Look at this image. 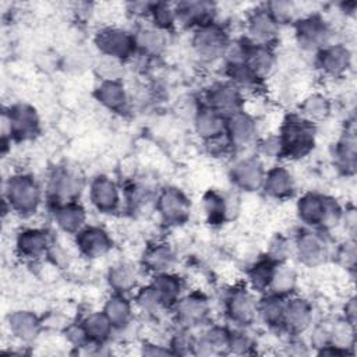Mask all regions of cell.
Returning a JSON list of instances; mask_svg holds the SVG:
<instances>
[{
	"instance_id": "45",
	"label": "cell",
	"mask_w": 357,
	"mask_h": 357,
	"mask_svg": "<svg viewBox=\"0 0 357 357\" xmlns=\"http://www.w3.org/2000/svg\"><path fill=\"white\" fill-rule=\"evenodd\" d=\"M152 6L153 3H148V1H135V3L126 4L127 13H130L137 18H149Z\"/></svg>"
},
{
	"instance_id": "23",
	"label": "cell",
	"mask_w": 357,
	"mask_h": 357,
	"mask_svg": "<svg viewBox=\"0 0 357 357\" xmlns=\"http://www.w3.org/2000/svg\"><path fill=\"white\" fill-rule=\"evenodd\" d=\"M167 33V31H163L151 22L138 25L132 32L137 53L148 59L160 56L169 43Z\"/></svg>"
},
{
	"instance_id": "21",
	"label": "cell",
	"mask_w": 357,
	"mask_h": 357,
	"mask_svg": "<svg viewBox=\"0 0 357 357\" xmlns=\"http://www.w3.org/2000/svg\"><path fill=\"white\" fill-rule=\"evenodd\" d=\"M314 307L311 301L304 297H289L284 303L282 329L287 331L290 335H301L312 325Z\"/></svg>"
},
{
	"instance_id": "32",
	"label": "cell",
	"mask_w": 357,
	"mask_h": 357,
	"mask_svg": "<svg viewBox=\"0 0 357 357\" xmlns=\"http://www.w3.org/2000/svg\"><path fill=\"white\" fill-rule=\"evenodd\" d=\"M102 311L114 329H124L131 324L134 318V303L130 301L126 294L113 293L105 301Z\"/></svg>"
},
{
	"instance_id": "6",
	"label": "cell",
	"mask_w": 357,
	"mask_h": 357,
	"mask_svg": "<svg viewBox=\"0 0 357 357\" xmlns=\"http://www.w3.org/2000/svg\"><path fill=\"white\" fill-rule=\"evenodd\" d=\"M225 314L236 328H250L258 319V300L247 284H237L225 296Z\"/></svg>"
},
{
	"instance_id": "2",
	"label": "cell",
	"mask_w": 357,
	"mask_h": 357,
	"mask_svg": "<svg viewBox=\"0 0 357 357\" xmlns=\"http://www.w3.org/2000/svg\"><path fill=\"white\" fill-rule=\"evenodd\" d=\"M317 126L303 119L298 113L284 117L279 127V156L298 160L315 146Z\"/></svg>"
},
{
	"instance_id": "33",
	"label": "cell",
	"mask_w": 357,
	"mask_h": 357,
	"mask_svg": "<svg viewBox=\"0 0 357 357\" xmlns=\"http://www.w3.org/2000/svg\"><path fill=\"white\" fill-rule=\"evenodd\" d=\"M79 324L85 332L88 344L103 346L110 339L114 331L113 325L110 324L103 311L89 312L82 318Z\"/></svg>"
},
{
	"instance_id": "29",
	"label": "cell",
	"mask_w": 357,
	"mask_h": 357,
	"mask_svg": "<svg viewBox=\"0 0 357 357\" xmlns=\"http://www.w3.org/2000/svg\"><path fill=\"white\" fill-rule=\"evenodd\" d=\"M333 163L346 176L356 172V134L354 123L350 121L333 148Z\"/></svg>"
},
{
	"instance_id": "22",
	"label": "cell",
	"mask_w": 357,
	"mask_h": 357,
	"mask_svg": "<svg viewBox=\"0 0 357 357\" xmlns=\"http://www.w3.org/2000/svg\"><path fill=\"white\" fill-rule=\"evenodd\" d=\"M177 25L198 28L216 21L218 7L212 1H180L174 4Z\"/></svg>"
},
{
	"instance_id": "28",
	"label": "cell",
	"mask_w": 357,
	"mask_h": 357,
	"mask_svg": "<svg viewBox=\"0 0 357 357\" xmlns=\"http://www.w3.org/2000/svg\"><path fill=\"white\" fill-rule=\"evenodd\" d=\"M194 128L205 142L213 141L226 134V117L211 107L201 105L194 114Z\"/></svg>"
},
{
	"instance_id": "18",
	"label": "cell",
	"mask_w": 357,
	"mask_h": 357,
	"mask_svg": "<svg viewBox=\"0 0 357 357\" xmlns=\"http://www.w3.org/2000/svg\"><path fill=\"white\" fill-rule=\"evenodd\" d=\"M226 137L236 151H244L257 142L258 126L252 114L241 110L226 117Z\"/></svg>"
},
{
	"instance_id": "16",
	"label": "cell",
	"mask_w": 357,
	"mask_h": 357,
	"mask_svg": "<svg viewBox=\"0 0 357 357\" xmlns=\"http://www.w3.org/2000/svg\"><path fill=\"white\" fill-rule=\"evenodd\" d=\"M74 244L79 255L88 259H98L112 250L113 238L105 227L86 225L74 236Z\"/></svg>"
},
{
	"instance_id": "15",
	"label": "cell",
	"mask_w": 357,
	"mask_h": 357,
	"mask_svg": "<svg viewBox=\"0 0 357 357\" xmlns=\"http://www.w3.org/2000/svg\"><path fill=\"white\" fill-rule=\"evenodd\" d=\"M265 166L258 155L243 156L237 159L230 169V180L233 184L245 192L258 191L262 187L265 177Z\"/></svg>"
},
{
	"instance_id": "36",
	"label": "cell",
	"mask_w": 357,
	"mask_h": 357,
	"mask_svg": "<svg viewBox=\"0 0 357 357\" xmlns=\"http://www.w3.org/2000/svg\"><path fill=\"white\" fill-rule=\"evenodd\" d=\"M276 261L264 255L252 262L247 271V286L255 293H266L276 266Z\"/></svg>"
},
{
	"instance_id": "8",
	"label": "cell",
	"mask_w": 357,
	"mask_h": 357,
	"mask_svg": "<svg viewBox=\"0 0 357 357\" xmlns=\"http://www.w3.org/2000/svg\"><path fill=\"white\" fill-rule=\"evenodd\" d=\"M93 42L100 54L119 59L124 63L130 59H134L137 54L132 32H128L120 26H102L95 33Z\"/></svg>"
},
{
	"instance_id": "10",
	"label": "cell",
	"mask_w": 357,
	"mask_h": 357,
	"mask_svg": "<svg viewBox=\"0 0 357 357\" xmlns=\"http://www.w3.org/2000/svg\"><path fill=\"white\" fill-rule=\"evenodd\" d=\"M82 177L70 167H56L47 180V199L52 206L78 201L82 191Z\"/></svg>"
},
{
	"instance_id": "24",
	"label": "cell",
	"mask_w": 357,
	"mask_h": 357,
	"mask_svg": "<svg viewBox=\"0 0 357 357\" xmlns=\"http://www.w3.org/2000/svg\"><path fill=\"white\" fill-rule=\"evenodd\" d=\"M177 255L173 247L165 241H155L145 247L142 254V268L152 276L173 272Z\"/></svg>"
},
{
	"instance_id": "34",
	"label": "cell",
	"mask_w": 357,
	"mask_h": 357,
	"mask_svg": "<svg viewBox=\"0 0 357 357\" xmlns=\"http://www.w3.org/2000/svg\"><path fill=\"white\" fill-rule=\"evenodd\" d=\"M8 328L14 337L21 342H32L40 329V319L28 310H18L8 315Z\"/></svg>"
},
{
	"instance_id": "4",
	"label": "cell",
	"mask_w": 357,
	"mask_h": 357,
	"mask_svg": "<svg viewBox=\"0 0 357 357\" xmlns=\"http://www.w3.org/2000/svg\"><path fill=\"white\" fill-rule=\"evenodd\" d=\"M191 47L195 56L204 63H213L225 59L230 43V35L227 29L218 21L198 26L192 29Z\"/></svg>"
},
{
	"instance_id": "31",
	"label": "cell",
	"mask_w": 357,
	"mask_h": 357,
	"mask_svg": "<svg viewBox=\"0 0 357 357\" xmlns=\"http://www.w3.org/2000/svg\"><path fill=\"white\" fill-rule=\"evenodd\" d=\"M139 271L128 261H120L113 264L107 271V283L113 293L127 294L138 289Z\"/></svg>"
},
{
	"instance_id": "26",
	"label": "cell",
	"mask_w": 357,
	"mask_h": 357,
	"mask_svg": "<svg viewBox=\"0 0 357 357\" xmlns=\"http://www.w3.org/2000/svg\"><path fill=\"white\" fill-rule=\"evenodd\" d=\"M244 63L259 81H264L276 67V54L272 46L254 45L244 39Z\"/></svg>"
},
{
	"instance_id": "27",
	"label": "cell",
	"mask_w": 357,
	"mask_h": 357,
	"mask_svg": "<svg viewBox=\"0 0 357 357\" xmlns=\"http://www.w3.org/2000/svg\"><path fill=\"white\" fill-rule=\"evenodd\" d=\"M52 213L54 225L64 234L75 236L84 226H86V211L78 201L53 206Z\"/></svg>"
},
{
	"instance_id": "46",
	"label": "cell",
	"mask_w": 357,
	"mask_h": 357,
	"mask_svg": "<svg viewBox=\"0 0 357 357\" xmlns=\"http://www.w3.org/2000/svg\"><path fill=\"white\" fill-rule=\"evenodd\" d=\"M343 318L351 324L356 322V298L353 296L349 297L343 305Z\"/></svg>"
},
{
	"instance_id": "1",
	"label": "cell",
	"mask_w": 357,
	"mask_h": 357,
	"mask_svg": "<svg viewBox=\"0 0 357 357\" xmlns=\"http://www.w3.org/2000/svg\"><path fill=\"white\" fill-rule=\"evenodd\" d=\"M343 206L333 197L308 191L300 195L296 204V213L300 222L310 229L328 233L342 225Z\"/></svg>"
},
{
	"instance_id": "41",
	"label": "cell",
	"mask_w": 357,
	"mask_h": 357,
	"mask_svg": "<svg viewBox=\"0 0 357 357\" xmlns=\"http://www.w3.org/2000/svg\"><path fill=\"white\" fill-rule=\"evenodd\" d=\"M124 61L103 54H99L93 64L95 74L100 81H121L124 77Z\"/></svg>"
},
{
	"instance_id": "12",
	"label": "cell",
	"mask_w": 357,
	"mask_h": 357,
	"mask_svg": "<svg viewBox=\"0 0 357 357\" xmlns=\"http://www.w3.org/2000/svg\"><path fill=\"white\" fill-rule=\"evenodd\" d=\"M173 311L177 324L181 328L191 329L206 322L211 312V303L204 291L192 290L178 298Z\"/></svg>"
},
{
	"instance_id": "7",
	"label": "cell",
	"mask_w": 357,
	"mask_h": 357,
	"mask_svg": "<svg viewBox=\"0 0 357 357\" xmlns=\"http://www.w3.org/2000/svg\"><path fill=\"white\" fill-rule=\"evenodd\" d=\"M3 141L14 138L18 141H26L35 138L39 132V117L36 110L26 103H17L3 112Z\"/></svg>"
},
{
	"instance_id": "19",
	"label": "cell",
	"mask_w": 357,
	"mask_h": 357,
	"mask_svg": "<svg viewBox=\"0 0 357 357\" xmlns=\"http://www.w3.org/2000/svg\"><path fill=\"white\" fill-rule=\"evenodd\" d=\"M53 241L43 227L22 229L15 237V251L26 261H40L49 255Z\"/></svg>"
},
{
	"instance_id": "42",
	"label": "cell",
	"mask_w": 357,
	"mask_h": 357,
	"mask_svg": "<svg viewBox=\"0 0 357 357\" xmlns=\"http://www.w3.org/2000/svg\"><path fill=\"white\" fill-rule=\"evenodd\" d=\"M149 20H151V24H153L155 26L169 32L170 29H173L177 25V15H176L174 4L153 3Z\"/></svg>"
},
{
	"instance_id": "13",
	"label": "cell",
	"mask_w": 357,
	"mask_h": 357,
	"mask_svg": "<svg viewBox=\"0 0 357 357\" xmlns=\"http://www.w3.org/2000/svg\"><path fill=\"white\" fill-rule=\"evenodd\" d=\"M245 40L254 45L272 46L276 40L280 25L266 10L265 4L251 10L245 17Z\"/></svg>"
},
{
	"instance_id": "14",
	"label": "cell",
	"mask_w": 357,
	"mask_h": 357,
	"mask_svg": "<svg viewBox=\"0 0 357 357\" xmlns=\"http://www.w3.org/2000/svg\"><path fill=\"white\" fill-rule=\"evenodd\" d=\"M244 93L230 81H220L213 84L205 95L204 105L212 110L227 117L244 109Z\"/></svg>"
},
{
	"instance_id": "43",
	"label": "cell",
	"mask_w": 357,
	"mask_h": 357,
	"mask_svg": "<svg viewBox=\"0 0 357 357\" xmlns=\"http://www.w3.org/2000/svg\"><path fill=\"white\" fill-rule=\"evenodd\" d=\"M265 7L279 25L294 24L301 17L298 14L297 4L293 1H282V0L269 1V3H265Z\"/></svg>"
},
{
	"instance_id": "35",
	"label": "cell",
	"mask_w": 357,
	"mask_h": 357,
	"mask_svg": "<svg viewBox=\"0 0 357 357\" xmlns=\"http://www.w3.org/2000/svg\"><path fill=\"white\" fill-rule=\"evenodd\" d=\"M149 283L169 310H173L174 304L183 296V290H184L183 280L174 272L153 275Z\"/></svg>"
},
{
	"instance_id": "30",
	"label": "cell",
	"mask_w": 357,
	"mask_h": 357,
	"mask_svg": "<svg viewBox=\"0 0 357 357\" xmlns=\"http://www.w3.org/2000/svg\"><path fill=\"white\" fill-rule=\"evenodd\" d=\"M95 98L107 110L114 113H126L130 99L121 81H100L95 89Z\"/></svg>"
},
{
	"instance_id": "25",
	"label": "cell",
	"mask_w": 357,
	"mask_h": 357,
	"mask_svg": "<svg viewBox=\"0 0 357 357\" xmlns=\"http://www.w3.org/2000/svg\"><path fill=\"white\" fill-rule=\"evenodd\" d=\"M261 190H264L266 197L275 201H284L294 194L296 181L289 169L284 166H273L266 169Z\"/></svg>"
},
{
	"instance_id": "3",
	"label": "cell",
	"mask_w": 357,
	"mask_h": 357,
	"mask_svg": "<svg viewBox=\"0 0 357 357\" xmlns=\"http://www.w3.org/2000/svg\"><path fill=\"white\" fill-rule=\"evenodd\" d=\"M42 202V190L38 181L26 173H15L4 184V204L10 212L29 218L35 215Z\"/></svg>"
},
{
	"instance_id": "5",
	"label": "cell",
	"mask_w": 357,
	"mask_h": 357,
	"mask_svg": "<svg viewBox=\"0 0 357 357\" xmlns=\"http://www.w3.org/2000/svg\"><path fill=\"white\" fill-rule=\"evenodd\" d=\"M293 29L297 45L307 52H318L333 43V28L317 13L301 15L293 24Z\"/></svg>"
},
{
	"instance_id": "39",
	"label": "cell",
	"mask_w": 357,
	"mask_h": 357,
	"mask_svg": "<svg viewBox=\"0 0 357 357\" xmlns=\"http://www.w3.org/2000/svg\"><path fill=\"white\" fill-rule=\"evenodd\" d=\"M286 297L273 293H265L258 300V318L271 328H282Z\"/></svg>"
},
{
	"instance_id": "44",
	"label": "cell",
	"mask_w": 357,
	"mask_h": 357,
	"mask_svg": "<svg viewBox=\"0 0 357 357\" xmlns=\"http://www.w3.org/2000/svg\"><path fill=\"white\" fill-rule=\"evenodd\" d=\"M356 243L354 238L346 240L337 250H336V259L342 268L347 271H353L356 266Z\"/></svg>"
},
{
	"instance_id": "37",
	"label": "cell",
	"mask_w": 357,
	"mask_h": 357,
	"mask_svg": "<svg viewBox=\"0 0 357 357\" xmlns=\"http://www.w3.org/2000/svg\"><path fill=\"white\" fill-rule=\"evenodd\" d=\"M331 110V100L324 93L312 92L301 100L298 114L307 121L317 126L318 123H322L329 117Z\"/></svg>"
},
{
	"instance_id": "17",
	"label": "cell",
	"mask_w": 357,
	"mask_h": 357,
	"mask_svg": "<svg viewBox=\"0 0 357 357\" xmlns=\"http://www.w3.org/2000/svg\"><path fill=\"white\" fill-rule=\"evenodd\" d=\"M351 52L344 43L333 42L317 52V66L321 73L332 79L343 78L351 67Z\"/></svg>"
},
{
	"instance_id": "38",
	"label": "cell",
	"mask_w": 357,
	"mask_h": 357,
	"mask_svg": "<svg viewBox=\"0 0 357 357\" xmlns=\"http://www.w3.org/2000/svg\"><path fill=\"white\" fill-rule=\"evenodd\" d=\"M227 201L229 199L225 195L213 190L204 194L202 211L209 225L218 226V225H223L227 220L229 211H230V205Z\"/></svg>"
},
{
	"instance_id": "20",
	"label": "cell",
	"mask_w": 357,
	"mask_h": 357,
	"mask_svg": "<svg viewBox=\"0 0 357 357\" xmlns=\"http://www.w3.org/2000/svg\"><path fill=\"white\" fill-rule=\"evenodd\" d=\"M89 201L100 213H113L121 202L119 184L106 174L93 177L89 183Z\"/></svg>"
},
{
	"instance_id": "11",
	"label": "cell",
	"mask_w": 357,
	"mask_h": 357,
	"mask_svg": "<svg viewBox=\"0 0 357 357\" xmlns=\"http://www.w3.org/2000/svg\"><path fill=\"white\" fill-rule=\"evenodd\" d=\"M156 212L160 220L167 226H180L185 223L191 213L188 197L176 187H166L156 195Z\"/></svg>"
},
{
	"instance_id": "40",
	"label": "cell",
	"mask_w": 357,
	"mask_h": 357,
	"mask_svg": "<svg viewBox=\"0 0 357 357\" xmlns=\"http://www.w3.org/2000/svg\"><path fill=\"white\" fill-rule=\"evenodd\" d=\"M296 284H297L296 269L287 261L278 262L273 269V275L266 293H273L278 296L287 297L290 293L294 291Z\"/></svg>"
},
{
	"instance_id": "9",
	"label": "cell",
	"mask_w": 357,
	"mask_h": 357,
	"mask_svg": "<svg viewBox=\"0 0 357 357\" xmlns=\"http://www.w3.org/2000/svg\"><path fill=\"white\" fill-rule=\"evenodd\" d=\"M325 231L305 227L294 238L293 250L298 261L310 268L322 265L329 257V247Z\"/></svg>"
}]
</instances>
